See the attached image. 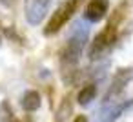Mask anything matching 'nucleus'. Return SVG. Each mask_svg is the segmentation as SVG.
<instances>
[{
    "label": "nucleus",
    "mask_w": 133,
    "mask_h": 122,
    "mask_svg": "<svg viewBox=\"0 0 133 122\" xmlns=\"http://www.w3.org/2000/svg\"><path fill=\"white\" fill-rule=\"evenodd\" d=\"M78 6H80V0H66V2L51 15V18L48 20V24L44 28V35L51 37V35L58 33L68 24V20L75 15V11L78 9Z\"/></svg>",
    "instance_id": "1"
},
{
    "label": "nucleus",
    "mask_w": 133,
    "mask_h": 122,
    "mask_svg": "<svg viewBox=\"0 0 133 122\" xmlns=\"http://www.w3.org/2000/svg\"><path fill=\"white\" fill-rule=\"evenodd\" d=\"M115 38H117V24L111 20V22L93 38V42H91V46H89V57H91V58H100V57L113 46Z\"/></svg>",
    "instance_id": "2"
},
{
    "label": "nucleus",
    "mask_w": 133,
    "mask_h": 122,
    "mask_svg": "<svg viewBox=\"0 0 133 122\" xmlns=\"http://www.w3.org/2000/svg\"><path fill=\"white\" fill-rule=\"evenodd\" d=\"M51 0H24V15L28 24L37 26L46 17V11L49 8Z\"/></svg>",
    "instance_id": "3"
},
{
    "label": "nucleus",
    "mask_w": 133,
    "mask_h": 122,
    "mask_svg": "<svg viewBox=\"0 0 133 122\" xmlns=\"http://www.w3.org/2000/svg\"><path fill=\"white\" fill-rule=\"evenodd\" d=\"M82 48H84V37H75V38L68 40V44L62 51V66L73 67L82 53Z\"/></svg>",
    "instance_id": "4"
},
{
    "label": "nucleus",
    "mask_w": 133,
    "mask_h": 122,
    "mask_svg": "<svg viewBox=\"0 0 133 122\" xmlns=\"http://www.w3.org/2000/svg\"><path fill=\"white\" fill-rule=\"evenodd\" d=\"M108 6H109L108 0H89L88 6H86L84 17L89 22H100L108 13Z\"/></svg>",
    "instance_id": "5"
},
{
    "label": "nucleus",
    "mask_w": 133,
    "mask_h": 122,
    "mask_svg": "<svg viewBox=\"0 0 133 122\" xmlns=\"http://www.w3.org/2000/svg\"><path fill=\"white\" fill-rule=\"evenodd\" d=\"M22 107L26 111H37L40 107V95L35 89H28L22 97Z\"/></svg>",
    "instance_id": "6"
},
{
    "label": "nucleus",
    "mask_w": 133,
    "mask_h": 122,
    "mask_svg": "<svg viewBox=\"0 0 133 122\" xmlns=\"http://www.w3.org/2000/svg\"><path fill=\"white\" fill-rule=\"evenodd\" d=\"M95 93H97V87L93 86V84H88V86H84L80 91H78V95H77V100H78V104L80 106H88L93 98H95Z\"/></svg>",
    "instance_id": "7"
},
{
    "label": "nucleus",
    "mask_w": 133,
    "mask_h": 122,
    "mask_svg": "<svg viewBox=\"0 0 133 122\" xmlns=\"http://www.w3.org/2000/svg\"><path fill=\"white\" fill-rule=\"evenodd\" d=\"M73 122H88V118L84 117V115H78V117H75V120Z\"/></svg>",
    "instance_id": "8"
},
{
    "label": "nucleus",
    "mask_w": 133,
    "mask_h": 122,
    "mask_svg": "<svg viewBox=\"0 0 133 122\" xmlns=\"http://www.w3.org/2000/svg\"><path fill=\"white\" fill-rule=\"evenodd\" d=\"M0 2H2L4 6H11V2H13V0H0Z\"/></svg>",
    "instance_id": "9"
},
{
    "label": "nucleus",
    "mask_w": 133,
    "mask_h": 122,
    "mask_svg": "<svg viewBox=\"0 0 133 122\" xmlns=\"http://www.w3.org/2000/svg\"><path fill=\"white\" fill-rule=\"evenodd\" d=\"M18 122H31L29 118H22V120H18Z\"/></svg>",
    "instance_id": "10"
}]
</instances>
